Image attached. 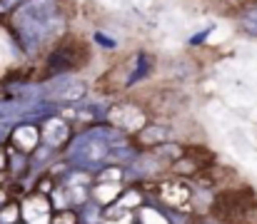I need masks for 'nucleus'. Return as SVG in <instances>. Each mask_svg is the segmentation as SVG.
Wrapping results in <instances>:
<instances>
[{
	"instance_id": "nucleus-1",
	"label": "nucleus",
	"mask_w": 257,
	"mask_h": 224,
	"mask_svg": "<svg viewBox=\"0 0 257 224\" xmlns=\"http://www.w3.org/2000/svg\"><path fill=\"white\" fill-rule=\"evenodd\" d=\"M13 28L28 50H38L45 40H50L60 28V8L55 0H25L13 13Z\"/></svg>"
},
{
	"instance_id": "nucleus-2",
	"label": "nucleus",
	"mask_w": 257,
	"mask_h": 224,
	"mask_svg": "<svg viewBox=\"0 0 257 224\" xmlns=\"http://www.w3.org/2000/svg\"><path fill=\"white\" fill-rule=\"evenodd\" d=\"M85 92H87V87L83 80H68V77L58 80L53 87L45 90L48 100H50V102H60V105H73V102L83 100Z\"/></svg>"
},
{
	"instance_id": "nucleus-3",
	"label": "nucleus",
	"mask_w": 257,
	"mask_h": 224,
	"mask_svg": "<svg viewBox=\"0 0 257 224\" xmlns=\"http://www.w3.org/2000/svg\"><path fill=\"white\" fill-rule=\"evenodd\" d=\"M28 224H48V202L43 197H33L25 202V209H23Z\"/></svg>"
},
{
	"instance_id": "nucleus-4",
	"label": "nucleus",
	"mask_w": 257,
	"mask_h": 224,
	"mask_svg": "<svg viewBox=\"0 0 257 224\" xmlns=\"http://www.w3.org/2000/svg\"><path fill=\"white\" fill-rule=\"evenodd\" d=\"M65 137H68V125L63 122V120H48L45 122V127H43V140H45V145H60V142H65Z\"/></svg>"
},
{
	"instance_id": "nucleus-5",
	"label": "nucleus",
	"mask_w": 257,
	"mask_h": 224,
	"mask_svg": "<svg viewBox=\"0 0 257 224\" xmlns=\"http://www.w3.org/2000/svg\"><path fill=\"white\" fill-rule=\"evenodd\" d=\"M38 130L33 127V125H20V127H15V132H13V140H15V145L20 149H33L38 145Z\"/></svg>"
},
{
	"instance_id": "nucleus-6",
	"label": "nucleus",
	"mask_w": 257,
	"mask_h": 224,
	"mask_svg": "<svg viewBox=\"0 0 257 224\" xmlns=\"http://www.w3.org/2000/svg\"><path fill=\"white\" fill-rule=\"evenodd\" d=\"M242 25H245L250 33H255V35H257V8H252L250 13H245V18H242Z\"/></svg>"
},
{
	"instance_id": "nucleus-7",
	"label": "nucleus",
	"mask_w": 257,
	"mask_h": 224,
	"mask_svg": "<svg viewBox=\"0 0 257 224\" xmlns=\"http://www.w3.org/2000/svg\"><path fill=\"white\" fill-rule=\"evenodd\" d=\"M53 224H75V217H73L70 212H65V214L55 217V222H53Z\"/></svg>"
},
{
	"instance_id": "nucleus-8",
	"label": "nucleus",
	"mask_w": 257,
	"mask_h": 224,
	"mask_svg": "<svg viewBox=\"0 0 257 224\" xmlns=\"http://www.w3.org/2000/svg\"><path fill=\"white\" fill-rule=\"evenodd\" d=\"M95 40H97V43H102V45H105L107 50H112V48H115V43H112L110 38H105L102 33H97V35H95Z\"/></svg>"
},
{
	"instance_id": "nucleus-9",
	"label": "nucleus",
	"mask_w": 257,
	"mask_h": 224,
	"mask_svg": "<svg viewBox=\"0 0 257 224\" xmlns=\"http://www.w3.org/2000/svg\"><path fill=\"white\" fill-rule=\"evenodd\" d=\"M3 164H5V157H3V154H0V167H3Z\"/></svg>"
}]
</instances>
